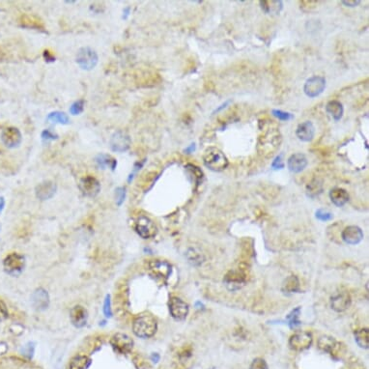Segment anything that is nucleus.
Returning <instances> with one entry per match:
<instances>
[{
	"instance_id": "1",
	"label": "nucleus",
	"mask_w": 369,
	"mask_h": 369,
	"mask_svg": "<svg viewBox=\"0 0 369 369\" xmlns=\"http://www.w3.org/2000/svg\"><path fill=\"white\" fill-rule=\"evenodd\" d=\"M203 163L207 169L220 172L227 169L229 162L224 153L216 147H209L203 155Z\"/></svg>"
},
{
	"instance_id": "2",
	"label": "nucleus",
	"mask_w": 369,
	"mask_h": 369,
	"mask_svg": "<svg viewBox=\"0 0 369 369\" xmlns=\"http://www.w3.org/2000/svg\"><path fill=\"white\" fill-rule=\"evenodd\" d=\"M158 329L157 321L150 314H142L139 316L133 325L134 333L141 339L152 338Z\"/></svg>"
},
{
	"instance_id": "3",
	"label": "nucleus",
	"mask_w": 369,
	"mask_h": 369,
	"mask_svg": "<svg viewBox=\"0 0 369 369\" xmlns=\"http://www.w3.org/2000/svg\"><path fill=\"white\" fill-rule=\"evenodd\" d=\"M281 137L279 132L276 129H269V131L264 132L259 138L258 149L262 148L259 152L266 156H272L279 147Z\"/></svg>"
},
{
	"instance_id": "4",
	"label": "nucleus",
	"mask_w": 369,
	"mask_h": 369,
	"mask_svg": "<svg viewBox=\"0 0 369 369\" xmlns=\"http://www.w3.org/2000/svg\"><path fill=\"white\" fill-rule=\"evenodd\" d=\"M99 61L98 54L89 46H83L78 49L76 57L77 65L84 71H91Z\"/></svg>"
},
{
	"instance_id": "5",
	"label": "nucleus",
	"mask_w": 369,
	"mask_h": 369,
	"mask_svg": "<svg viewBox=\"0 0 369 369\" xmlns=\"http://www.w3.org/2000/svg\"><path fill=\"white\" fill-rule=\"evenodd\" d=\"M132 140L130 136L124 132V131H117L115 132L109 140V146L110 149L113 152L117 153H124L128 151L131 147Z\"/></svg>"
},
{
	"instance_id": "6",
	"label": "nucleus",
	"mask_w": 369,
	"mask_h": 369,
	"mask_svg": "<svg viewBox=\"0 0 369 369\" xmlns=\"http://www.w3.org/2000/svg\"><path fill=\"white\" fill-rule=\"evenodd\" d=\"M136 231L143 239L153 238L157 234V226L152 219L148 216L140 215L136 221Z\"/></svg>"
},
{
	"instance_id": "7",
	"label": "nucleus",
	"mask_w": 369,
	"mask_h": 369,
	"mask_svg": "<svg viewBox=\"0 0 369 369\" xmlns=\"http://www.w3.org/2000/svg\"><path fill=\"white\" fill-rule=\"evenodd\" d=\"M326 88V79L320 76L309 77L305 83L304 91L309 98H316L323 93Z\"/></svg>"
},
{
	"instance_id": "8",
	"label": "nucleus",
	"mask_w": 369,
	"mask_h": 369,
	"mask_svg": "<svg viewBox=\"0 0 369 369\" xmlns=\"http://www.w3.org/2000/svg\"><path fill=\"white\" fill-rule=\"evenodd\" d=\"M312 344V336L308 332H298L289 339L290 348L296 352H302L308 349Z\"/></svg>"
},
{
	"instance_id": "9",
	"label": "nucleus",
	"mask_w": 369,
	"mask_h": 369,
	"mask_svg": "<svg viewBox=\"0 0 369 369\" xmlns=\"http://www.w3.org/2000/svg\"><path fill=\"white\" fill-rule=\"evenodd\" d=\"M111 346L115 352L119 354H129L134 346V341L129 336L118 333L112 337L110 340Z\"/></svg>"
},
{
	"instance_id": "10",
	"label": "nucleus",
	"mask_w": 369,
	"mask_h": 369,
	"mask_svg": "<svg viewBox=\"0 0 369 369\" xmlns=\"http://www.w3.org/2000/svg\"><path fill=\"white\" fill-rule=\"evenodd\" d=\"M170 311L174 320L184 321L188 314V306L180 298L172 297L170 301Z\"/></svg>"
},
{
	"instance_id": "11",
	"label": "nucleus",
	"mask_w": 369,
	"mask_h": 369,
	"mask_svg": "<svg viewBox=\"0 0 369 369\" xmlns=\"http://www.w3.org/2000/svg\"><path fill=\"white\" fill-rule=\"evenodd\" d=\"M25 265L24 257L18 253L9 254L3 262L5 271L10 275L19 274Z\"/></svg>"
},
{
	"instance_id": "12",
	"label": "nucleus",
	"mask_w": 369,
	"mask_h": 369,
	"mask_svg": "<svg viewBox=\"0 0 369 369\" xmlns=\"http://www.w3.org/2000/svg\"><path fill=\"white\" fill-rule=\"evenodd\" d=\"M79 188L85 196L95 197L101 191V184L95 177L88 175L80 180Z\"/></svg>"
},
{
	"instance_id": "13",
	"label": "nucleus",
	"mask_w": 369,
	"mask_h": 369,
	"mask_svg": "<svg viewBox=\"0 0 369 369\" xmlns=\"http://www.w3.org/2000/svg\"><path fill=\"white\" fill-rule=\"evenodd\" d=\"M1 140L6 147L15 148L21 143L22 137L18 129L14 127H9L3 130L1 134Z\"/></svg>"
},
{
	"instance_id": "14",
	"label": "nucleus",
	"mask_w": 369,
	"mask_h": 369,
	"mask_svg": "<svg viewBox=\"0 0 369 369\" xmlns=\"http://www.w3.org/2000/svg\"><path fill=\"white\" fill-rule=\"evenodd\" d=\"M342 240L348 244V245H357L362 242L364 239V233L363 230L356 225H351L346 227L344 230L342 231L341 234Z\"/></svg>"
},
{
	"instance_id": "15",
	"label": "nucleus",
	"mask_w": 369,
	"mask_h": 369,
	"mask_svg": "<svg viewBox=\"0 0 369 369\" xmlns=\"http://www.w3.org/2000/svg\"><path fill=\"white\" fill-rule=\"evenodd\" d=\"M57 186L51 181H45L36 186L35 192L37 198L40 200H48L52 198L56 192Z\"/></svg>"
},
{
	"instance_id": "16",
	"label": "nucleus",
	"mask_w": 369,
	"mask_h": 369,
	"mask_svg": "<svg viewBox=\"0 0 369 369\" xmlns=\"http://www.w3.org/2000/svg\"><path fill=\"white\" fill-rule=\"evenodd\" d=\"M31 303L36 310H45L49 306V296L45 289L39 288L32 294Z\"/></svg>"
},
{
	"instance_id": "17",
	"label": "nucleus",
	"mask_w": 369,
	"mask_h": 369,
	"mask_svg": "<svg viewBox=\"0 0 369 369\" xmlns=\"http://www.w3.org/2000/svg\"><path fill=\"white\" fill-rule=\"evenodd\" d=\"M308 159L302 153H296L290 156L287 161V167L293 173H300L308 167Z\"/></svg>"
},
{
	"instance_id": "18",
	"label": "nucleus",
	"mask_w": 369,
	"mask_h": 369,
	"mask_svg": "<svg viewBox=\"0 0 369 369\" xmlns=\"http://www.w3.org/2000/svg\"><path fill=\"white\" fill-rule=\"evenodd\" d=\"M149 270L155 277L160 278H168L171 274V266L170 263L162 260H153L150 262Z\"/></svg>"
},
{
	"instance_id": "19",
	"label": "nucleus",
	"mask_w": 369,
	"mask_h": 369,
	"mask_svg": "<svg viewBox=\"0 0 369 369\" xmlns=\"http://www.w3.org/2000/svg\"><path fill=\"white\" fill-rule=\"evenodd\" d=\"M70 319L76 328H82L87 323V310L81 306H76L70 311Z\"/></svg>"
},
{
	"instance_id": "20",
	"label": "nucleus",
	"mask_w": 369,
	"mask_h": 369,
	"mask_svg": "<svg viewBox=\"0 0 369 369\" xmlns=\"http://www.w3.org/2000/svg\"><path fill=\"white\" fill-rule=\"evenodd\" d=\"M351 298L347 292L337 293L335 296L332 297L331 306L334 310L337 312H342L350 307Z\"/></svg>"
},
{
	"instance_id": "21",
	"label": "nucleus",
	"mask_w": 369,
	"mask_h": 369,
	"mask_svg": "<svg viewBox=\"0 0 369 369\" xmlns=\"http://www.w3.org/2000/svg\"><path fill=\"white\" fill-rule=\"evenodd\" d=\"M296 136L298 139L304 142L311 141L315 136V128L312 122L306 121L304 123L300 124L297 127Z\"/></svg>"
},
{
	"instance_id": "22",
	"label": "nucleus",
	"mask_w": 369,
	"mask_h": 369,
	"mask_svg": "<svg viewBox=\"0 0 369 369\" xmlns=\"http://www.w3.org/2000/svg\"><path fill=\"white\" fill-rule=\"evenodd\" d=\"M318 347L320 350H322L326 353H329L332 356H336L338 355V352L341 347V344H339V342L334 338L322 337L318 340Z\"/></svg>"
},
{
	"instance_id": "23",
	"label": "nucleus",
	"mask_w": 369,
	"mask_h": 369,
	"mask_svg": "<svg viewBox=\"0 0 369 369\" xmlns=\"http://www.w3.org/2000/svg\"><path fill=\"white\" fill-rule=\"evenodd\" d=\"M330 198L336 206L342 207L348 202L349 194L344 188L335 187L330 191Z\"/></svg>"
},
{
	"instance_id": "24",
	"label": "nucleus",
	"mask_w": 369,
	"mask_h": 369,
	"mask_svg": "<svg viewBox=\"0 0 369 369\" xmlns=\"http://www.w3.org/2000/svg\"><path fill=\"white\" fill-rule=\"evenodd\" d=\"M326 111L330 114V116L335 120V121H339L344 113V108L342 104L339 101H330L327 106H326Z\"/></svg>"
},
{
	"instance_id": "25",
	"label": "nucleus",
	"mask_w": 369,
	"mask_h": 369,
	"mask_svg": "<svg viewBox=\"0 0 369 369\" xmlns=\"http://www.w3.org/2000/svg\"><path fill=\"white\" fill-rule=\"evenodd\" d=\"M95 161H96L97 166L100 169H102V170H105L106 168H109L110 170H114L116 169V167H117V161L113 157H111L109 155H98L96 157Z\"/></svg>"
},
{
	"instance_id": "26",
	"label": "nucleus",
	"mask_w": 369,
	"mask_h": 369,
	"mask_svg": "<svg viewBox=\"0 0 369 369\" xmlns=\"http://www.w3.org/2000/svg\"><path fill=\"white\" fill-rule=\"evenodd\" d=\"M260 5H261L262 10L266 13V14H274V15H277L280 13V11L282 10V7H283V4H282V1L280 0H277V1H267V0H264V1H260Z\"/></svg>"
},
{
	"instance_id": "27",
	"label": "nucleus",
	"mask_w": 369,
	"mask_h": 369,
	"mask_svg": "<svg viewBox=\"0 0 369 369\" xmlns=\"http://www.w3.org/2000/svg\"><path fill=\"white\" fill-rule=\"evenodd\" d=\"M46 121L48 123L68 125L70 123V117L63 111H52L47 115Z\"/></svg>"
},
{
	"instance_id": "28",
	"label": "nucleus",
	"mask_w": 369,
	"mask_h": 369,
	"mask_svg": "<svg viewBox=\"0 0 369 369\" xmlns=\"http://www.w3.org/2000/svg\"><path fill=\"white\" fill-rule=\"evenodd\" d=\"M91 365V360L86 356H76L70 363V369H88Z\"/></svg>"
},
{
	"instance_id": "29",
	"label": "nucleus",
	"mask_w": 369,
	"mask_h": 369,
	"mask_svg": "<svg viewBox=\"0 0 369 369\" xmlns=\"http://www.w3.org/2000/svg\"><path fill=\"white\" fill-rule=\"evenodd\" d=\"M355 339L357 344L364 349L369 348V329H361L356 331Z\"/></svg>"
},
{
	"instance_id": "30",
	"label": "nucleus",
	"mask_w": 369,
	"mask_h": 369,
	"mask_svg": "<svg viewBox=\"0 0 369 369\" xmlns=\"http://www.w3.org/2000/svg\"><path fill=\"white\" fill-rule=\"evenodd\" d=\"M226 283L228 286H230L229 288L232 290H235V289H239L241 287V284L244 283V279L243 277H241L239 275V273H236V272H232L230 276H227L226 277Z\"/></svg>"
},
{
	"instance_id": "31",
	"label": "nucleus",
	"mask_w": 369,
	"mask_h": 369,
	"mask_svg": "<svg viewBox=\"0 0 369 369\" xmlns=\"http://www.w3.org/2000/svg\"><path fill=\"white\" fill-rule=\"evenodd\" d=\"M21 23H22L23 26L29 27V28H43L44 27L42 21L39 18H37L36 16H33V15L22 16Z\"/></svg>"
},
{
	"instance_id": "32",
	"label": "nucleus",
	"mask_w": 369,
	"mask_h": 369,
	"mask_svg": "<svg viewBox=\"0 0 369 369\" xmlns=\"http://www.w3.org/2000/svg\"><path fill=\"white\" fill-rule=\"evenodd\" d=\"M283 290L287 293H294L299 290V280L294 276L288 277L283 283Z\"/></svg>"
},
{
	"instance_id": "33",
	"label": "nucleus",
	"mask_w": 369,
	"mask_h": 369,
	"mask_svg": "<svg viewBox=\"0 0 369 369\" xmlns=\"http://www.w3.org/2000/svg\"><path fill=\"white\" fill-rule=\"evenodd\" d=\"M83 110H84V101H82V100L75 102L69 109V111L72 115H78V114L82 113Z\"/></svg>"
},
{
	"instance_id": "34",
	"label": "nucleus",
	"mask_w": 369,
	"mask_h": 369,
	"mask_svg": "<svg viewBox=\"0 0 369 369\" xmlns=\"http://www.w3.org/2000/svg\"><path fill=\"white\" fill-rule=\"evenodd\" d=\"M273 115L275 117H277L278 120H281V121H289L293 118V115L291 113L280 110V109H274L273 110Z\"/></svg>"
},
{
	"instance_id": "35",
	"label": "nucleus",
	"mask_w": 369,
	"mask_h": 369,
	"mask_svg": "<svg viewBox=\"0 0 369 369\" xmlns=\"http://www.w3.org/2000/svg\"><path fill=\"white\" fill-rule=\"evenodd\" d=\"M316 217L321 220V221H328V220H331L333 219L334 215L333 214L329 211V210H326V209H319L317 210L316 212Z\"/></svg>"
},
{
	"instance_id": "36",
	"label": "nucleus",
	"mask_w": 369,
	"mask_h": 369,
	"mask_svg": "<svg viewBox=\"0 0 369 369\" xmlns=\"http://www.w3.org/2000/svg\"><path fill=\"white\" fill-rule=\"evenodd\" d=\"M249 369H269V368H268L267 363L263 359L257 358L255 360H253V362L250 365Z\"/></svg>"
},
{
	"instance_id": "37",
	"label": "nucleus",
	"mask_w": 369,
	"mask_h": 369,
	"mask_svg": "<svg viewBox=\"0 0 369 369\" xmlns=\"http://www.w3.org/2000/svg\"><path fill=\"white\" fill-rule=\"evenodd\" d=\"M126 189L124 187H118L116 190H115V198H116V202L117 204L120 206L125 200V194H126Z\"/></svg>"
},
{
	"instance_id": "38",
	"label": "nucleus",
	"mask_w": 369,
	"mask_h": 369,
	"mask_svg": "<svg viewBox=\"0 0 369 369\" xmlns=\"http://www.w3.org/2000/svg\"><path fill=\"white\" fill-rule=\"evenodd\" d=\"M57 136L51 132L50 130H44L43 133H42V139L43 140H46V141H49V140H54V139H57Z\"/></svg>"
},
{
	"instance_id": "39",
	"label": "nucleus",
	"mask_w": 369,
	"mask_h": 369,
	"mask_svg": "<svg viewBox=\"0 0 369 369\" xmlns=\"http://www.w3.org/2000/svg\"><path fill=\"white\" fill-rule=\"evenodd\" d=\"M272 167H273L274 170H282L284 168V164L282 162V156L281 155L276 158V160L273 162Z\"/></svg>"
},
{
	"instance_id": "40",
	"label": "nucleus",
	"mask_w": 369,
	"mask_h": 369,
	"mask_svg": "<svg viewBox=\"0 0 369 369\" xmlns=\"http://www.w3.org/2000/svg\"><path fill=\"white\" fill-rule=\"evenodd\" d=\"M104 312H105V315L107 317H111L112 315V312H111V308H110V297L109 295L107 296L106 298V301H105V308H104Z\"/></svg>"
},
{
	"instance_id": "41",
	"label": "nucleus",
	"mask_w": 369,
	"mask_h": 369,
	"mask_svg": "<svg viewBox=\"0 0 369 369\" xmlns=\"http://www.w3.org/2000/svg\"><path fill=\"white\" fill-rule=\"evenodd\" d=\"M300 311V308H297L296 310H293L292 314H290L289 318H291L290 320V324H291V327H295V326H298L300 325L299 321L297 320V317H298V312Z\"/></svg>"
},
{
	"instance_id": "42",
	"label": "nucleus",
	"mask_w": 369,
	"mask_h": 369,
	"mask_svg": "<svg viewBox=\"0 0 369 369\" xmlns=\"http://www.w3.org/2000/svg\"><path fill=\"white\" fill-rule=\"evenodd\" d=\"M342 3L344 4V5H346V6H349V7H356V6H358L360 3H361V1H352V0H348V1H342Z\"/></svg>"
},
{
	"instance_id": "43",
	"label": "nucleus",
	"mask_w": 369,
	"mask_h": 369,
	"mask_svg": "<svg viewBox=\"0 0 369 369\" xmlns=\"http://www.w3.org/2000/svg\"><path fill=\"white\" fill-rule=\"evenodd\" d=\"M44 57H45L46 62H53L55 60V57L52 54H49V51L48 50H45Z\"/></svg>"
},
{
	"instance_id": "44",
	"label": "nucleus",
	"mask_w": 369,
	"mask_h": 369,
	"mask_svg": "<svg viewBox=\"0 0 369 369\" xmlns=\"http://www.w3.org/2000/svg\"><path fill=\"white\" fill-rule=\"evenodd\" d=\"M4 206H5V200H4V197L0 196V214H1V212L3 211V209H4Z\"/></svg>"
}]
</instances>
